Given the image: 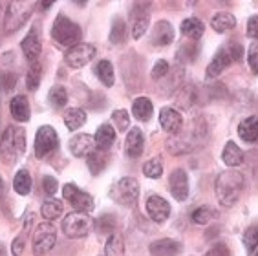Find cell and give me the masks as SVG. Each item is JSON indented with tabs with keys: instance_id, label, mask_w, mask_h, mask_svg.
<instances>
[{
	"instance_id": "obj_37",
	"label": "cell",
	"mask_w": 258,
	"mask_h": 256,
	"mask_svg": "<svg viewBox=\"0 0 258 256\" xmlns=\"http://www.w3.org/2000/svg\"><path fill=\"white\" fill-rule=\"evenodd\" d=\"M243 247L249 254H253L254 251L258 249V225H251L245 229L243 232Z\"/></svg>"
},
{
	"instance_id": "obj_28",
	"label": "cell",
	"mask_w": 258,
	"mask_h": 256,
	"mask_svg": "<svg viewBox=\"0 0 258 256\" xmlns=\"http://www.w3.org/2000/svg\"><path fill=\"white\" fill-rule=\"evenodd\" d=\"M86 123V112L81 108H68L64 113V124L70 132H75Z\"/></svg>"
},
{
	"instance_id": "obj_41",
	"label": "cell",
	"mask_w": 258,
	"mask_h": 256,
	"mask_svg": "<svg viewBox=\"0 0 258 256\" xmlns=\"http://www.w3.org/2000/svg\"><path fill=\"white\" fill-rule=\"evenodd\" d=\"M95 227H97L99 232H103V234H114L115 216H112V214H104V216H101L99 220L95 222Z\"/></svg>"
},
{
	"instance_id": "obj_49",
	"label": "cell",
	"mask_w": 258,
	"mask_h": 256,
	"mask_svg": "<svg viewBox=\"0 0 258 256\" xmlns=\"http://www.w3.org/2000/svg\"><path fill=\"white\" fill-rule=\"evenodd\" d=\"M205 256H229V247L225 243H216L209 249V252Z\"/></svg>"
},
{
	"instance_id": "obj_17",
	"label": "cell",
	"mask_w": 258,
	"mask_h": 256,
	"mask_svg": "<svg viewBox=\"0 0 258 256\" xmlns=\"http://www.w3.org/2000/svg\"><path fill=\"white\" fill-rule=\"evenodd\" d=\"M145 148V138L141 128H130V132L126 134V143H124V152L132 159H138L143 154Z\"/></svg>"
},
{
	"instance_id": "obj_52",
	"label": "cell",
	"mask_w": 258,
	"mask_h": 256,
	"mask_svg": "<svg viewBox=\"0 0 258 256\" xmlns=\"http://www.w3.org/2000/svg\"><path fill=\"white\" fill-rule=\"evenodd\" d=\"M0 256H8V252H6V247L0 243Z\"/></svg>"
},
{
	"instance_id": "obj_6",
	"label": "cell",
	"mask_w": 258,
	"mask_h": 256,
	"mask_svg": "<svg viewBox=\"0 0 258 256\" xmlns=\"http://www.w3.org/2000/svg\"><path fill=\"white\" fill-rule=\"evenodd\" d=\"M110 196L114 202L124 207H134L139 198V181L136 177H121L119 181L112 187Z\"/></svg>"
},
{
	"instance_id": "obj_33",
	"label": "cell",
	"mask_w": 258,
	"mask_h": 256,
	"mask_svg": "<svg viewBox=\"0 0 258 256\" xmlns=\"http://www.w3.org/2000/svg\"><path fill=\"white\" fill-rule=\"evenodd\" d=\"M104 256H124V241L121 234L117 232L110 234L106 245H104Z\"/></svg>"
},
{
	"instance_id": "obj_48",
	"label": "cell",
	"mask_w": 258,
	"mask_h": 256,
	"mask_svg": "<svg viewBox=\"0 0 258 256\" xmlns=\"http://www.w3.org/2000/svg\"><path fill=\"white\" fill-rule=\"evenodd\" d=\"M22 251H24V234L17 236L11 243V254L13 256H22Z\"/></svg>"
},
{
	"instance_id": "obj_18",
	"label": "cell",
	"mask_w": 258,
	"mask_h": 256,
	"mask_svg": "<svg viewBox=\"0 0 258 256\" xmlns=\"http://www.w3.org/2000/svg\"><path fill=\"white\" fill-rule=\"evenodd\" d=\"M231 62H233V59H231V53H229L227 46H225V48H220L218 51H216V55L213 57V60H211V64L207 66V77L209 79L218 77L225 68H229Z\"/></svg>"
},
{
	"instance_id": "obj_5",
	"label": "cell",
	"mask_w": 258,
	"mask_h": 256,
	"mask_svg": "<svg viewBox=\"0 0 258 256\" xmlns=\"http://www.w3.org/2000/svg\"><path fill=\"white\" fill-rule=\"evenodd\" d=\"M94 218H90L86 212H70L62 220V231H64L66 238H72V240L88 236L90 232L94 231Z\"/></svg>"
},
{
	"instance_id": "obj_24",
	"label": "cell",
	"mask_w": 258,
	"mask_h": 256,
	"mask_svg": "<svg viewBox=\"0 0 258 256\" xmlns=\"http://www.w3.org/2000/svg\"><path fill=\"white\" fill-rule=\"evenodd\" d=\"M238 136L245 143L258 141V117H247L238 124Z\"/></svg>"
},
{
	"instance_id": "obj_9",
	"label": "cell",
	"mask_w": 258,
	"mask_h": 256,
	"mask_svg": "<svg viewBox=\"0 0 258 256\" xmlns=\"http://www.w3.org/2000/svg\"><path fill=\"white\" fill-rule=\"evenodd\" d=\"M62 198L72 205L77 212H86L88 214L94 209V198L90 196L88 192L81 190L74 183H66L62 187Z\"/></svg>"
},
{
	"instance_id": "obj_26",
	"label": "cell",
	"mask_w": 258,
	"mask_h": 256,
	"mask_svg": "<svg viewBox=\"0 0 258 256\" xmlns=\"http://www.w3.org/2000/svg\"><path fill=\"white\" fill-rule=\"evenodd\" d=\"M132 112L139 121H149L152 117V112H154V104L149 97H138L132 104Z\"/></svg>"
},
{
	"instance_id": "obj_19",
	"label": "cell",
	"mask_w": 258,
	"mask_h": 256,
	"mask_svg": "<svg viewBox=\"0 0 258 256\" xmlns=\"http://www.w3.org/2000/svg\"><path fill=\"white\" fill-rule=\"evenodd\" d=\"M149 249L152 256H176L181 252V243L170 238H163V240L152 241Z\"/></svg>"
},
{
	"instance_id": "obj_31",
	"label": "cell",
	"mask_w": 258,
	"mask_h": 256,
	"mask_svg": "<svg viewBox=\"0 0 258 256\" xmlns=\"http://www.w3.org/2000/svg\"><path fill=\"white\" fill-rule=\"evenodd\" d=\"M13 188L20 196H28L31 190V176L26 168H20L19 172L13 177Z\"/></svg>"
},
{
	"instance_id": "obj_47",
	"label": "cell",
	"mask_w": 258,
	"mask_h": 256,
	"mask_svg": "<svg viewBox=\"0 0 258 256\" xmlns=\"http://www.w3.org/2000/svg\"><path fill=\"white\" fill-rule=\"evenodd\" d=\"M227 49H229V53H231V59H233V62H234V60H242V57H243L242 44H238L236 40H231V42L227 44Z\"/></svg>"
},
{
	"instance_id": "obj_23",
	"label": "cell",
	"mask_w": 258,
	"mask_h": 256,
	"mask_svg": "<svg viewBox=\"0 0 258 256\" xmlns=\"http://www.w3.org/2000/svg\"><path fill=\"white\" fill-rule=\"evenodd\" d=\"M222 161H224L225 165H227V167H231V168L242 165V163H243L242 148L234 143V141H227V143H225V147H224V152H222Z\"/></svg>"
},
{
	"instance_id": "obj_54",
	"label": "cell",
	"mask_w": 258,
	"mask_h": 256,
	"mask_svg": "<svg viewBox=\"0 0 258 256\" xmlns=\"http://www.w3.org/2000/svg\"><path fill=\"white\" fill-rule=\"evenodd\" d=\"M254 256H258V249H256V252H254Z\"/></svg>"
},
{
	"instance_id": "obj_3",
	"label": "cell",
	"mask_w": 258,
	"mask_h": 256,
	"mask_svg": "<svg viewBox=\"0 0 258 256\" xmlns=\"http://www.w3.org/2000/svg\"><path fill=\"white\" fill-rule=\"evenodd\" d=\"M51 37H53L60 46H74L81 44V37H83V31H81V26L75 24L74 20H70L66 15L59 13L57 19H55L53 26H51Z\"/></svg>"
},
{
	"instance_id": "obj_14",
	"label": "cell",
	"mask_w": 258,
	"mask_h": 256,
	"mask_svg": "<svg viewBox=\"0 0 258 256\" xmlns=\"http://www.w3.org/2000/svg\"><path fill=\"white\" fill-rule=\"evenodd\" d=\"M40 51H42V42H40L39 28L33 26V28L28 31V35L24 37V40H22V53H24L26 59L33 64L39 59Z\"/></svg>"
},
{
	"instance_id": "obj_7",
	"label": "cell",
	"mask_w": 258,
	"mask_h": 256,
	"mask_svg": "<svg viewBox=\"0 0 258 256\" xmlns=\"http://www.w3.org/2000/svg\"><path fill=\"white\" fill-rule=\"evenodd\" d=\"M57 241V229L51 222H44L37 225L33 232V254L44 256L53 249Z\"/></svg>"
},
{
	"instance_id": "obj_35",
	"label": "cell",
	"mask_w": 258,
	"mask_h": 256,
	"mask_svg": "<svg viewBox=\"0 0 258 256\" xmlns=\"http://www.w3.org/2000/svg\"><path fill=\"white\" fill-rule=\"evenodd\" d=\"M196 57H198V44H194V42L183 44L176 53V59H178L179 64H190L194 62Z\"/></svg>"
},
{
	"instance_id": "obj_27",
	"label": "cell",
	"mask_w": 258,
	"mask_h": 256,
	"mask_svg": "<svg viewBox=\"0 0 258 256\" xmlns=\"http://www.w3.org/2000/svg\"><path fill=\"white\" fill-rule=\"evenodd\" d=\"M211 26H213L214 31H218V33H225V31L233 30L234 26H236V19H234L231 13L220 11V13H216V15L213 17Z\"/></svg>"
},
{
	"instance_id": "obj_11",
	"label": "cell",
	"mask_w": 258,
	"mask_h": 256,
	"mask_svg": "<svg viewBox=\"0 0 258 256\" xmlns=\"http://www.w3.org/2000/svg\"><path fill=\"white\" fill-rule=\"evenodd\" d=\"M94 57H95V46L88 44V42H81V44L74 46V48H70L66 51L64 60L70 68H83Z\"/></svg>"
},
{
	"instance_id": "obj_40",
	"label": "cell",
	"mask_w": 258,
	"mask_h": 256,
	"mask_svg": "<svg viewBox=\"0 0 258 256\" xmlns=\"http://www.w3.org/2000/svg\"><path fill=\"white\" fill-rule=\"evenodd\" d=\"M213 216H214L213 209L209 207V205H202V207L194 209L190 218H192V222L196 223V225H207V223L213 220Z\"/></svg>"
},
{
	"instance_id": "obj_44",
	"label": "cell",
	"mask_w": 258,
	"mask_h": 256,
	"mask_svg": "<svg viewBox=\"0 0 258 256\" xmlns=\"http://www.w3.org/2000/svg\"><path fill=\"white\" fill-rule=\"evenodd\" d=\"M15 84H17V75L13 72L0 74V88L4 90V92H11V90L15 88Z\"/></svg>"
},
{
	"instance_id": "obj_46",
	"label": "cell",
	"mask_w": 258,
	"mask_h": 256,
	"mask_svg": "<svg viewBox=\"0 0 258 256\" xmlns=\"http://www.w3.org/2000/svg\"><path fill=\"white\" fill-rule=\"evenodd\" d=\"M42 188H44V192L48 196L53 198V194L57 192V188H59V183H57V179H55L53 176H44L42 177Z\"/></svg>"
},
{
	"instance_id": "obj_43",
	"label": "cell",
	"mask_w": 258,
	"mask_h": 256,
	"mask_svg": "<svg viewBox=\"0 0 258 256\" xmlns=\"http://www.w3.org/2000/svg\"><path fill=\"white\" fill-rule=\"evenodd\" d=\"M169 72H170V66H169V62L167 60H158V62L154 64V68H152V79H156V81H161V79H165L167 75H169Z\"/></svg>"
},
{
	"instance_id": "obj_30",
	"label": "cell",
	"mask_w": 258,
	"mask_h": 256,
	"mask_svg": "<svg viewBox=\"0 0 258 256\" xmlns=\"http://www.w3.org/2000/svg\"><path fill=\"white\" fill-rule=\"evenodd\" d=\"M62 211H64V205H62V202H60V200H55V198L46 200V202L42 203V209H40L42 216H44V220H48V222H53V220H57V218L62 214Z\"/></svg>"
},
{
	"instance_id": "obj_39",
	"label": "cell",
	"mask_w": 258,
	"mask_h": 256,
	"mask_svg": "<svg viewBox=\"0 0 258 256\" xmlns=\"http://www.w3.org/2000/svg\"><path fill=\"white\" fill-rule=\"evenodd\" d=\"M143 174L150 179H158L163 174V163L159 158H152L143 165Z\"/></svg>"
},
{
	"instance_id": "obj_38",
	"label": "cell",
	"mask_w": 258,
	"mask_h": 256,
	"mask_svg": "<svg viewBox=\"0 0 258 256\" xmlns=\"http://www.w3.org/2000/svg\"><path fill=\"white\" fill-rule=\"evenodd\" d=\"M48 99H50V104L55 108H62L68 103V92L62 86H53V88L48 92Z\"/></svg>"
},
{
	"instance_id": "obj_25",
	"label": "cell",
	"mask_w": 258,
	"mask_h": 256,
	"mask_svg": "<svg viewBox=\"0 0 258 256\" xmlns=\"http://www.w3.org/2000/svg\"><path fill=\"white\" fill-rule=\"evenodd\" d=\"M205 31V24L196 17H190V19H185L181 22V33L190 40H198Z\"/></svg>"
},
{
	"instance_id": "obj_29",
	"label": "cell",
	"mask_w": 258,
	"mask_h": 256,
	"mask_svg": "<svg viewBox=\"0 0 258 256\" xmlns=\"http://www.w3.org/2000/svg\"><path fill=\"white\" fill-rule=\"evenodd\" d=\"M95 74H97V79L104 84V86H114L115 83V75H114V66L110 60H99L97 66H95Z\"/></svg>"
},
{
	"instance_id": "obj_2",
	"label": "cell",
	"mask_w": 258,
	"mask_h": 256,
	"mask_svg": "<svg viewBox=\"0 0 258 256\" xmlns=\"http://www.w3.org/2000/svg\"><path fill=\"white\" fill-rule=\"evenodd\" d=\"M26 152V134L20 126H8L0 138V159L13 165Z\"/></svg>"
},
{
	"instance_id": "obj_8",
	"label": "cell",
	"mask_w": 258,
	"mask_h": 256,
	"mask_svg": "<svg viewBox=\"0 0 258 256\" xmlns=\"http://www.w3.org/2000/svg\"><path fill=\"white\" fill-rule=\"evenodd\" d=\"M57 147H59V136L55 132V128L50 126V124L40 126L37 130V136H35V156L37 158H46Z\"/></svg>"
},
{
	"instance_id": "obj_10",
	"label": "cell",
	"mask_w": 258,
	"mask_h": 256,
	"mask_svg": "<svg viewBox=\"0 0 258 256\" xmlns=\"http://www.w3.org/2000/svg\"><path fill=\"white\" fill-rule=\"evenodd\" d=\"M150 24V4L145 2H138L134 4L132 11H130V26H132V37L136 40H139L147 33Z\"/></svg>"
},
{
	"instance_id": "obj_36",
	"label": "cell",
	"mask_w": 258,
	"mask_h": 256,
	"mask_svg": "<svg viewBox=\"0 0 258 256\" xmlns=\"http://www.w3.org/2000/svg\"><path fill=\"white\" fill-rule=\"evenodd\" d=\"M40 79H42V66L39 62H33L28 70V75H26V86L28 90L35 92V90L39 88Z\"/></svg>"
},
{
	"instance_id": "obj_1",
	"label": "cell",
	"mask_w": 258,
	"mask_h": 256,
	"mask_svg": "<svg viewBox=\"0 0 258 256\" xmlns=\"http://www.w3.org/2000/svg\"><path fill=\"white\" fill-rule=\"evenodd\" d=\"M243 192V177L236 170L222 172L216 179V196L224 207H234Z\"/></svg>"
},
{
	"instance_id": "obj_21",
	"label": "cell",
	"mask_w": 258,
	"mask_h": 256,
	"mask_svg": "<svg viewBox=\"0 0 258 256\" xmlns=\"http://www.w3.org/2000/svg\"><path fill=\"white\" fill-rule=\"evenodd\" d=\"M10 112H11V117L15 119V121H20V123L30 121L31 110H30V103H28V97L26 95H15L10 103Z\"/></svg>"
},
{
	"instance_id": "obj_20",
	"label": "cell",
	"mask_w": 258,
	"mask_h": 256,
	"mask_svg": "<svg viewBox=\"0 0 258 256\" xmlns=\"http://www.w3.org/2000/svg\"><path fill=\"white\" fill-rule=\"evenodd\" d=\"M172 40H174L172 24L167 22V20H159V22H156L154 31H152V44L163 48V46H169Z\"/></svg>"
},
{
	"instance_id": "obj_34",
	"label": "cell",
	"mask_w": 258,
	"mask_h": 256,
	"mask_svg": "<svg viewBox=\"0 0 258 256\" xmlns=\"http://www.w3.org/2000/svg\"><path fill=\"white\" fill-rule=\"evenodd\" d=\"M126 40V24L123 19H114L112 22V30H110V42L115 46L123 44Z\"/></svg>"
},
{
	"instance_id": "obj_51",
	"label": "cell",
	"mask_w": 258,
	"mask_h": 256,
	"mask_svg": "<svg viewBox=\"0 0 258 256\" xmlns=\"http://www.w3.org/2000/svg\"><path fill=\"white\" fill-rule=\"evenodd\" d=\"M4 190H6V185H4V179H2V176H0V198L4 196Z\"/></svg>"
},
{
	"instance_id": "obj_12",
	"label": "cell",
	"mask_w": 258,
	"mask_h": 256,
	"mask_svg": "<svg viewBox=\"0 0 258 256\" xmlns=\"http://www.w3.org/2000/svg\"><path fill=\"white\" fill-rule=\"evenodd\" d=\"M169 188L174 200H178V202H185L189 198V176L183 168L172 170L169 177Z\"/></svg>"
},
{
	"instance_id": "obj_53",
	"label": "cell",
	"mask_w": 258,
	"mask_h": 256,
	"mask_svg": "<svg viewBox=\"0 0 258 256\" xmlns=\"http://www.w3.org/2000/svg\"><path fill=\"white\" fill-rule=\"evenodd\" d=\"M50 6H53V0H51V2H44V4H42V8L46 10V8H50Z\"/></svg>"
},
{
	"instance_id": "obj_4",
	"label": "cell",
	"mask_w": 258,
	"mask_h": 256,
	"mask_svg": "<svg viewBox=\"0 0 258 256\" xmlns=\"http://www.w3.org/2000/svg\"><path fill=\"white\" fill-rule=\"evenodd\" d=\"M33 10H35L33 2H26V0L10 2V4H8V10H6V20H4L6 33L11 35V33H15V31H19L20 28L26 24V20L31 17Z\"/></svg>"
},
{
	"instance_id": "obj_50",
	"label": "cell",
	"mask_w": 258,
	"mask_h": 256,
	"mask_svg": "<svg viewBox=\"0 0 258 256\" xmlns=\"http://www.w3.org/2000/svg\"><path fill=\"white\" fill-rule=\"evenodd\" d=\"M247 35L251 39L258 40V15L251 17L247 22Z\"/></svg>"
},
{
	"instance_id": "obj_13",
	"label": "cell",
	"mask_w": 258,
	"mask_h": 256,
	"mask_svg": "<svg viewBox=\"0 0 258 256\" xmlns=\"http://www.w3.org/2000/svg\"><path fill=\"white\" fill-rule=\"evenodd\" d=\"M147 212L152 222L156 223H163L169 220L170 216V205L165 198L158 196V194H152L147 200Z\"/></svg>"
},
{
	"instance_id": "obj_15",
	"label": "cell",
	"mask_w": 258,
	"mask_h": 256,
	"mask_svg": "<svg viewBox=\"0 0 258 256\" xmlns=\"http://www.w3.org/2000/svg\"><path fill=\"white\" fill-rule=\"evenodd\" d=\"M95 150V139L88 134H77L70 139V152L75 158H88Z\"/></svg>"
},
{
	"instance_id": "obj_42",
	"label": "cell",
	"mask_w": 258,
	"mask_h": 256,
	"mask_svg": "<svg viewBox=\"0 0 258 256\" xmlns=\"http://www.w3.org/2000/svg\"><path fill=\"white\" fill-rule=\"evenodd\" d=\"M112 121L115 123V126H117L119 132H126L130 126V117L126 110H114V112H112Z\"/></svg>"
},
{
	"instance_id": "obj_16",
	"label": "cell",
	"mask_w": 258,
	"mask_h": 256,
	"mask_svg": "<svg viewBox=\"0 0 258 256\" xmlns=\"http://www.w3.org/2000/svg\"><path fill=\"white\" fill-rule=\"evenodd\" d=\"M159 124H161V128H163L165 132L176 136V134L181 130L183 119H181L179 112H176V110L170 108V106H165V108L159 110Z\"/></svg>"
},
{
	"instance_id": "obj_32",
	"label": "cell",
	"mask_w": 258,
	"mask_h": 256,
	"mask_svg": "<svg viewBox=\"0 0 258 256\" xmlns=\"http://www.w3.org/2000/svg\"><path fill=\"white\" fill-rule=\"evenodd\" d=\"M106 161H108V158H106V152H103V150H97V148H95L94 152L86 158L90 172L94 174V176H97V174L103 172L104 167H106Z\"/></svg>"
},
{
	"instance_id": "obj_22",
	"label": "cell",
	"mask_w": 258,
	"mask_h": 256,
	"mask_svg": "<svg viewBox=\"0 0 258 256\" xmlns=\"http://www.w3.org/2000/svg\"><path fill=\"white\" fill-rule=\"evenodd\" d=\"M94 139H95V147H97V150L106 152V150H110V147L115 143V130L110 126V123H103L97 130H95Z\"/></svg>"
},
{
	"instance_id": "obj_45",
	"label": "cell",
	"mask_w": 258,
	"mask_h": 256,
	"mask_svg": "<svg viewBox=\"0 0 258 256\" xmlns=\"http://www.w3.org/2000/svg\"><path fill=\"white\" fill-rule=\"evenodd\" d=\"M247 62H249V68L253 70V74L258 75V42L251 44V48H249Z\"/></svg>"
}]
</instances>
